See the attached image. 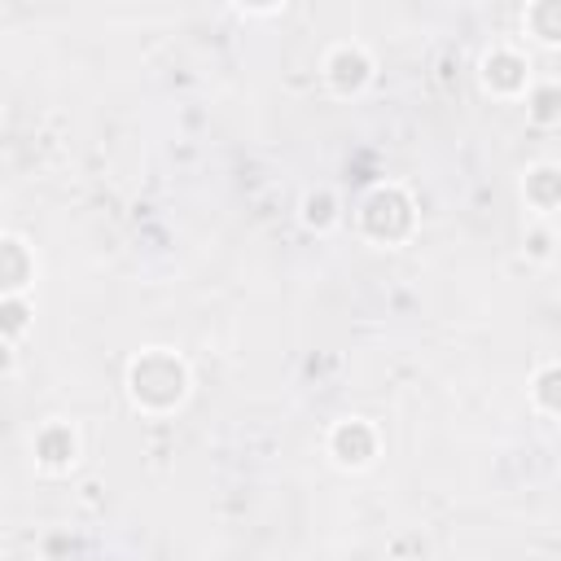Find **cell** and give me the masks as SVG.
Listing matches in <instances>:
<instances>
[{
  "mask_svg": "<svg viewBox=\"0 0 561 561\" xmlns=\"http://www.w3.org/2000/svg\"><path fill=\"white\" fill-rule=\"evenodd\" d=\"M131 399L140 403V408H149V412H167V408H175L180 399H184V390H188V368H184V359L180 355H171V351H145L136 364H131Z\"/></svg>",
  "mask_w": 561,
  "mask_h": 561,
  "instance_id": "6da1fadb",
  "label": "cell"
},
{
  "mask_svg": "<svg viewBox=\"0 0 561 561\" xmlns=\"http://www.w3.org/2000/svg\"><path fill=\"white\" fill-rule=\"evenodd\" d=\"M324 79L346 96V92H359L368 79H373V57L359 48V44H337L329 57H324Z\"/></svg>",
  "mask_w": 561,
  "mask_h": 561,
  "instance_id": "7a4b0ae2",
  "label": "cell"
},
{
  "mask_svg": "<svg viewBox=\"0 0 561 561\" xmlns=\"http://www.w3.org/2000/svg\"><path fill=\"white\" fill-rule=\"evenodd\" d=\"M329 447H333L337 465H355V469H364V465L373 460V451H377V438H373V430H368L364 421H342V425L333 430Z\"/></svg>",
  "mask_w": 561,
  "mask_h": 561,
  "instance_id": "3957f363",
  "label": "cell"
},
{
  "mask_svg": "<svg viewBox=\"0 0 561 561\" xmlns=\"http://www.w3.org/2000/svg\"><path fill=\"white\" fill-rule=\"evenodd\" d=\"M31 250L18 241V237H0V294L4 298H18L26 285H31Z\"/></svg>",
  "mask_w": 561,
  "mask_h": 561,
  "instance_id": "277c9868",
  "label": "cell"
},
{
  "mask_svg": "<svg viewBox=\"0 0 561 561\" xmlns=\"http://www.w3.org/2000/svg\"><path fill=\"white\" fill-rule=\"evenodd\" d=\"M35 456H39L44 469H66V465H75V456H79L75 430H70V425H57V421L44 425L39 438H35Z\"/></svg>",
  "mask_w": 561,
  "mask_h": 561,
  "instance_id": "5b68a950",
  "label": "cell"
}]
</instances>
